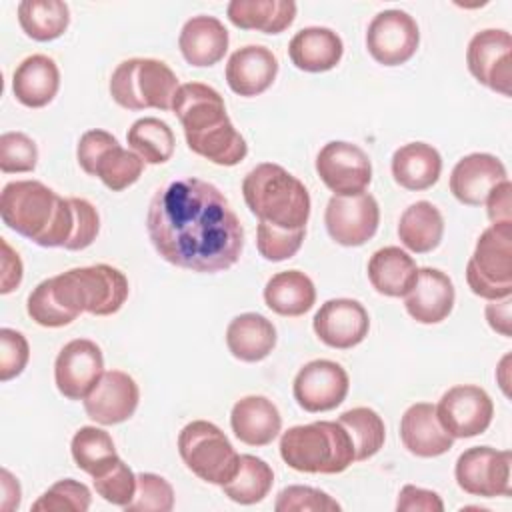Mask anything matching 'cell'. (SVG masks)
I'll list each match as a JSON object with an SVG mask.
<instances>
[{"instance_id":"1","label":"cell","mask_w":512,"mask_h":512,"mask_svg":"<svg viewBox=\"0 0 512 512\" xmlns=\"http://www.w3.org/2000/svg\"><path fill=\"white\" fill-rule=\"evenodd\" d=\"M146 230L170 264L214 274L232 268L244 248V228L226 196L200 178H180L156 190Z\"/></svg>"},{"instance_id":"46","label":"cell","mask_w":512,"mask_h":512,"mask_svg":"<svg viewBox=\"0 0 512 512\" xmlns=\"http://www.w3.org/2000/svg\"><path fill=\"white\" fill-rule=\"evenodd\" d=\"M342 506L324 490L312 486H288L280 490L276 512H338Z\"/></svg>"},{"instance_id":"11","label":"cell","mask_w":512,"mask_h":512,"mask_svg":"<svg viewBox=\"0 0 512 512\" xmlns=\"http://www.w3.org/2000/svg\"><path fill=\"white\" fill-rule=\"evenodd\" d=\"M510 462L512 454L508 450L472 446L458 456L454 476L466 494L482 498L510 496Z\"/></svg>"},{"instance_id":"21","label":"cell","mask_w":512,"mask_h":512,"mask_svg":"<svg viewBox=\"0 0 512 512\" xmlns=\"http://www.w3.org/2000/svg\"><path fill=\"white\" fill-rule=\"evenodd\" d=\"M454 284L438 268H418V276L404 296L406 312L420 324H438L454 308Z\"/></svg>"},{"instance_id":"20","label":"cell","mask_w":512,"mask_h":512,"mask_svg":"<svg viewBox=\"0 0 512 512\" xmlns=\"http://www.w3.org/2000/svg\"><path fill=\"white\" fill-rule=\"evenodd\" d=\"M312 326L320 342L336 350H348L368 336L370 318L358 300L332 298L314 314Z\"/></svg>"},{"instance_id":"44","label":"cell","mask_w":512,"mask_h":512,"mask_svg":"<svg viewBox=\"0 0 512 512\" xmlns=\"http://www.w3.org/2000/svg\"><path fill=\"white\" fill-rule=\"evenodd\" d=\"M26 310H28V316L44 326V328H62L70 322H74L78 316L68 312L66 308H62L58 304V300L54 298V292H52V282L50 278L48 280H42L28 296V302H26Z\"/></svg>"},{"instance_id":"25","label":"cell","mask_w":512,"mask_h":512,"mask_svg":"<svg viewBox=\"0 0 512 512\" xmlns=\"http://www.w3.org/2000/svg\"><path fill=\"white\" fill-rule=\"evenodd\" d=\"M234 436L248 446H268L282 428V416L266 396H244L230 412Z\"/></svg>"},{"instance_id":"2","label":"cell","mask_w":512,"mask_h":512,"mask_svg":"<svg viewBox=\"0 0 512 512\" xmlns=\"http://www.w3.org/2000/svg\"><path fill=\"white\" fill-rule=\"evenodd\" d=\"M172 110L194 154L218 166H236L246 158V140L230 122L224 98L212 86L202 82L178 86Z\"/></svg>"},{"instance_id":"43","label":"cell","mask_w":512,"mask_h":512,"mask_svg":"<svg viewBox=\"0 0 512 512\" xmlns=\"http://www.w3.org/2000/svg\"><path fill=\"white\" fill-rule=\"evenodd\" d=\"M92 494L86 484L64 478L52 484L34 504L32 510H46V512H62V510H74V512H86L90 508Z\"/></svg>"},{"instance_id":"10","label":"cell","mask_w":512,"mask_h":512,"mask_svg":"<svg viewBox=\"0 0 512 512\" xmlns=\"http://www.w3.org/2000/svg\"><path fill=\"white\" fill-rule=\"evenodd\" d=\"M76 158L88 176H98L112 192L132 186L144 170V160L136 152L122 148L110 132L98 128L80 136Z\"/></svg>"},{"instance_id":"3","label":"cell","mask_w":512,"mask_h":512,"mask_svg":"<svg viewBox=\"0 0 512 512\" xmlns=\"http://www.w3.org/2000/svg\"><path fill=\"white\" fill-rule=\"evenodd\" d=\"M0 216L10 230L42 248H66L74 236L76 214L70 198L38 180L8 182L0 194Z\"/></svg>"},{"instance_id":"51","label":"cell","mask_w":512,"mask_h":512,"mask_svg":"<svg viewBox=\"0 0 512 512\" xmlns=\"http://www.w3.org/2000/svg\"><path fill=\"white\" fill-rule=\"evenodd\" d=\"M2 284H0V292L8 294L14 288L20 286L22 282V260L18 256V252L12 250V246L2 238Z\"/></svg>"},{"instance_id":"5","label":"cell","mask_w":512,"mask_h":512,"mask_svg":"<svg viewBox=\"0 0 512 512\" xmlns=\"http://www.w3.org/2000/svg\"><path fill=\"white\" fill-rule=\"evenodd\" d=\"M280 456L292 470L306 474H340L356 462L354 444L338 420L288 428L280 438Z\"/></svg>"},{"instance_id":"29","label":"cell","mask_w":512,"mask_h":512,"mask_svg":"<svg viewBox=\"0 0 512 512\" xmlns=\"http://www.w3.org/2000/svg\"><path fill=\"white\" fill-rule=\"evenodd\" d=\"M442 172L440 152L426 142H408L392 154V176L406 190L432 188Z\"/></svg>"},{"instance_id":"42","label":"cell","mask_w":512,"mask_h":512,"mask_svg":"<svg viewBox=\"0 0 512 512\" xmlns=\"http://www.w3.org/2000/svg\"><path fill=\"white\" fill-rule=\"evenodd\" d=\"M174 508V490L170 482L158 474L142 472L136 476V494L126 512H170Z\"/></svg>"},{"instance_id":"19","label":"cell","mask_w":512,"mask_h":512,"mask_svg":"<svg viewBox=\"0 0 512 512\" xmlns=\"http://www.w3.org/2000/svg\"><path fill=\"white\" fill-rule=\"evenodd\" d=\"M140 390L136 380L122 370H106L82 400L90 420L102 426L126 422L138 408Z\"/></svg>"},{"instance_id":"32","label":"cell","mask_w":512,"mask_h":512,"mask_svg":"<svg viewBox=\"0 0 512 512\" xmlns=\"http://www.w3.org/2000/svg\"><path fill=\"white\" fill-rule=\"evenodd\" d=\"M228 20L242 30H258L264 34L284 32L296 18V2L292 0H232L228 4Z\"/></svg>"},{"instance_id":"8","label":"cell","mask_w":512,"mask_h":512,"mask_svg":"<svg viewBox=\"0 0 512 512\" xmlns=\"http://www.w3.org/2000/svg\"><path fill=\"white\" fill-rule=\"evenodd\" d=\"M470 290L486 300H502L512 294V222L486 228L466 264Z\"/></svg>"},{"instance_id":"13","label":"cell","mask_w":512,"mask_h":512,"mask_svg":"<svg viewBox=\"0 0 512 512\" xmlns=\"http://www.w3.org/2000/svg\"><path fill=\"white\" fill-rule=\"evenodd\" d=\"M466 64L470 74L486 88L510 96L512 84V36L500 28L476 32L468 42Z\"/></svg>"},{"instance_id":"6","label":"cell","mask_w":512,"mask_h":512,"mask_svg":"<svg viewBox=\"0 0 512 512\" xmlns=\"http://www.w3.org/2000/svg\"><path fill=\"white\" fill-rule=\"evenodd\" d=\"M50 282L58 304L76 316L82 312L94 316L116 314L128 298L126 276L110 264L70 268L50 278Z\"/></svg>"},{"instance_id":"45","label":"cell","mask_w":512,"mask_h":512,"mask_svg":"<svg viewBox=\"0 0 512 512\" xmlns=\"http://www.w3.org/2000/svg\"><path fill=\"white\" fill-rule=\"evenodd\" d=\"M38 162L36 142L24 132H4L0 136V170L4 174L32 172Z\"/></svg>"},{"instance_id":"24","label":"cell","mask_w":512,"mask_h":512,"mask_svg":"<svg viewBox=\"0 0 512 512\" xmlns=\"http://www.w3.org/2000/svg\"><path fill=\"white\" fill-rule=\"evenodd\" d=\"M400 440L404 448L418 458L442 456L454 444V438L436 416V406L430 402H416L402 414Z\"/></svg>"},{"instance_id":"9","label":"cell","mask_w":512,"mask_h":512,"mask_svg":"<svg viewBox=\"0 0 512 512\" xmlns=\"http://www.w3.org/2000/svg\"><path fill=\"white\" fill-rule=\"evenodd\" d=\"M178 452L186 468L208 484L224 486L238 470L240 454L226 434L208 420H194L180 430Z\"/></svg>"},{"instance_id":"26","label":"cell","mask_w":512,"mask_h":512,"mask_svg":"<svg viewBox=\"0 0 512 512\" xmlns=\"http://www.w3.org/2000/svg\"><path fill=\"white\" fill-rule=\"evenodd\" d=\"M178 48L188 64L214 66L228 50V30L214 16H192L180 30Z\"/></svg>"},{"instance_id":"35","label":"cell","mask_w":512,"mask_h":512,"mask_svg":"<svg viewBox=\"0 0 512 512\" xmlns=\"http://www.w3.org/2000/svg\"><path fill=\"white\" fill-rule=\"evenodd\" d=\"M18 22L28 38L50 42L66 32L70 8L60 0H24L18 4Z\"/></svg>"},{"instance_id":"31","label":"cell","mask_w":512,"mask_h":512,"mask_svg":"<svg viewBox=\"0 0 512 512\" xmlns=\"http://www.w3.org/2000/svg\"><path fill=\"white\" fill-rule=\"evenodd\" d=\"M418 276L414 258L398 246H384L368 260V280L378 294L400 298L406 296Z\"/></svg>"},{"instance_id":"7","label":"cell","mask_w":512,"mask_h":512,"mask_svg":"<svg viewBox=\"0 0 512 512\" xmlns=\"http://www.w3.org/2000/svg\"><path fill=\"white\" fill-rule=\"evenodd\" d=\"M178 78L156 58H128L110 76V96L126 110H172Z\"/></svg>"},{"instance_id":"14","label":"cell","mask_w":512,"mask_h":512,"mask_svg":"<svg viewBox=\"0 0 512 512\" xmlns=\"http://www.w3.org/2000/svg\"><path fill=\"white\" fill-rule=\"evenodd\" d=\"M436 416L452 438H472L488 430L494 404L484 388L458 384L442 394Z\"/></svg>"},{"instance_id":"53","label":"cell","mask_w":512,"mask_h":512,"mask_svg":"<svg viewBox=\"0 0 512 512\" xmlns=\"http://www.w3.org/2000/svg\"><path fill=\"white\" fill-rule=\"evenodd\" d=\"M20 506V484L18 480L4 468L2 470V508L14 510Z\"/></svg>"},{"instance_id":"22","label":"cell","mask_w":512,"mask_h":512,"mask_svg":"<svg viewBox=\"0 0 512 512\" xmlns=\"http://www.w3.org/2000/svg\"><path fill=\"white\" fill-rule=\"evenodd\" d=\"M504 164L486 152H474L456 162L450 174V192L466 206H482L490 190L506 180Z\"/></svg>"},{"instance_id":"47","label":"cell","mask_w":512,"mask_h":512,"mask_svg":"<svg viewBox=\"0 0 512 512\" xmlns=\"http://www.w3.org/2000/svg\"><path fill=\"white\" fill-rule=\"evenodd\" d=\"M30 358V346L24 334L2 328L0 330V380L8 382L22 374Z\"/></svg>"},{"instance_id":"48","label":"cell","mask_w":512,"mask_h":512,"mask_svg":"<svg viewBox=\"0 0 512 512\" xmlns=\"http://www.w3.org/2000/svg\"><path fill=\"white\" fill-rule=\"evenodd\" d=\"M76 214V226H74V236L66 244V250H84L88 248L98 232H100V216L98 210L84 198H70Z\"/></svg>"},{"instance_id":"41","label":"cell","mask_w":512,"mask_h":512,"mask_svg":"<svg viewBox=\"0 0 512 512\" xmlns=\"http://www.w3.org/2000/svg\"><path fill=\"white\" fill-rule=\"evenodd\" d=\"M304 236L306 228L286 230L260 220L256 228V248L262 258L270 262H282L292 258L300 250Z\"/></svg>"},{"instance_id":"17","label":"cell","mask_w":512,"mask_h":512,"mask_svg":"<svg viewBox=\"0 0 512 512\" xmlns=\"http://www.w3.org/2000/svg\"><path fill=\"white\" fill-rule=\"evenodd\" d=\"M102 374V350L88 338H76L64 344L54 362L56 388L68 400H84Z\"/></svg>"},{"instance_id":"37","label":"cell","mask_w":512,"mask_h":512,"mask_svg":"<svg viewBox=\"0 0 512 512\" xmlns=\"http://www.w3.org/2000/svg\"><path fill=\"white\" fill-rule=\"evenodd\" d=\"M128 146L136 152L146 164H164L174 154V132L172 128L154 116L138 118L126 134Z\"/></svg>"},{"instance_id":"18","label":"cell","mask_w":512,"mask_h":512,"mask_svg":"<svg viewBox=\"0 0 512 512\" xmlns=\"http://www.w3.org/2000/svg\"><path fill=\"white\" fill-rule=\"evenodd\" d=\"M346 370L332 360H312L304 364L292 384L298 406L306 412H328L340 406L348 394Z\"/></svg>"},{"instance_id":"52","label":"cell","mask_w":512,"mask_h":512,"mask_svg":"<svg viewBox=\"0 0 512 512\" xmlns=\"http://www.w3.org/2000/svg\"><path fill=\"white\" fill-rule=\"evenodd\" d=\"M486 320L490 324V328L506 338H510L512 328H510V296L502 298V300H490V304L486 306Z\"/></svg>"},{"instance_id":"23","label":"cell","mask_w":512,"mask_h":512,"mask_svg":"<svg viewBox=\"0 0 512 512\" xmlns=\"http://www.w3.org/2000/svg\"><path fill=\"white\" fill-rule=\"evenodd\" d=\"M278 74V60L266 46L248 44L238 48L226 64V82L238 96H258L266 92Z\"/></svg>"},{"instance_id":"40","label":"cell","mask_w":512,"mask_h":512,"mask_svg":"<svg viewBox=\"0 0 512 512\" xmlns=\"http://www.w3.org/2000/svg\"><path fill=\"white\" fill-rule=\"evenodd\" d=\"M92 482L98 496L120 508L128 506L136 494V474L120 456L112 458L104 468H100L92 476Z\"/></svg>"},{"instance_id":"49","label":"cell","mask_w":512,"mask_h":512,"mask_svg":"<svg viewBox=\"0 0 512 512\" xmlns=\"http://www.w3.org/2000/svg\"><path fill=\"white\" fill-rule=\"evenodd\" d=\"M396 510L398 512H414V510L442 512L444 510V502L432 490H424V488H418L414 484H406V486H402V490L398 494Z\"/></svg>"},{"instance_id":"34","label":"cell","mask_w":512,"mask_h":512,"mask_svg":"<svg viewBox=\"0 0 512 512\" xmlns=\"http://www.w3.org/2000/svg\"><path fill=\"white\" fill-rule=\"evenodd\" d=\"M442 236L444 218L432 202L418 200L402 212L398 222V238L410 252L428 254L438 248Z\"/></svg>"},{"instance_id":"16","label":"cell","mask_w":512,"mask_h":512,"mask_svg":"<svg viewBox=\"0 0 512 512\" xmlns=\"http://www.w3.org/2000/svg\"><path fill=\"white\" fill-rule=\"evenodd\" d=\"M324 224L330 238L340 246H362L378 230L380 208L372 194L332 196L326 204Z\"/></svg>"},{"instance_id":"30","label":"cell","mask_w":512,"mask_h":512,"mask_svg":"<svg viewBox=\"0 0 512 512\" xmlns=\"http://www.w3.org/2000/svg\"><path fill=\"white\" fill-rule=\"evenodd\" d=\"M226 346L230 354L242 362H260L276 346V328L266 316L244 312L230 320Z\"/></svg>"},{"instance_id":"38","label":"cell","mask_w":512,"mask_h":512,"mask_svg":"<svg viewBox=\"0 0 512 512\" xmlns=\"http://www.w3.org/2000/svg\"><path fill=\"white\" fill-rule=\"evenodd\" d=\"M338 422L344 426V430L348 432L354 444L356 462L372 458L384 446L386 428H384V420L376 410L366 406L350 408L340 414Z\"/></svg>"},{"instance_id":"39","label":"cell","mask_w":512,"mask_h":512,"mask_svg":"<svg viewBox=\"0 0 512 512\" xmlns=\"http://www.w3.org/2000/svg\"><path fill=\"white\" fill-rule=\"evenodd\" d=\"M70 450L76 466L90 476H94L100 468L118 456L112 436L96 426H82L74 434Z\"/></svg>"},{"instance_id":"28","label":"cell","mask_w":512,"mask_h":512,"mask_svg":"<svg viewBox=\"0 0 512 512\" xmlns=\"http://www.w3.org/2000/svg\"><path fill=\"white\" fill-rule=\"evenodd\" d=\"M344 54L342 38L324 26H310L296 32L288 44V56L298 70L326 72L332 70Z\"/></svg>"},{"instance_id":"15","label":"cell","mask_w":512,"mask_h":512,"mask_svg":"<svg viewBox=\"0 0 512 512\" xmlns=\"http://www.w3.org/2000/svg\"><path fill=\"white\" fill-rule=\"evenodd\" d=\"M420 44L416 20L404 10L378 12L366 30V48L370 56L384 66L408 62Z\"/></svg>"},{"instance_id":"4","label":"cell","mask_w":512,"mask_h":512,"mask_svg":"<svg viewBox=\"0 0 512 512\" xmlns=\"http://www.w3.org/2000/svg\"><path fill=\"white\" fill-rule=\"evenodd\" d=\"M244 202L258 220L286 230L306 228L310 194L286 168L272 162L254 166L242 180Z\"/></svg>"},{"instance_id":"33","label":"cell","mask_w":512,"mask_h":512,"mask_svg":"<svg viewBox=\"0 0 512 512\" xmlns=\"http://www.w3.org/2000/svg\"><path fill=\"white\" fill-rule=\"evenodd\" d=\"M266 306L280 316H302L316 302V288L310 276L300 270L274 274L264 286Z\"/></svg>"},{"instance_id":"36","label":"cell","mask_w":512,"mask_h":512,"mask_svg":"<svg viewBox=\"0 0 512 512\" xmlns=\"http://www.w3.org/2000/svg\"><path fill=\"white\" fill-rule=\"evenodd\" d=\"M274 484V472L270 464L252 454H242L238 460V470L230 482L222 486L224 494L236 504H256L262 502Z\"/></svg>"},{"instance_id":"27","label":"cell","mask_w":512,"mask_h":512,"mask_svg":"<svg viewBox=\"0 0 512 512\" xmlns=\"http://www.w3.org/2000/svg\"><path fill=\"white\" fill-rule=\"evenodd\" d=\"M60 88L56 62L44 54L24 58L12 76V92L26 108H42L54 100Z\"/></svg>"},{"instance_id":"50","label":"cell","mask_w":512,"mask_h":512,"mask_svg":"<svg viewBox=\"0 0 512 512\" xmlns=\"http://www.w3.org/2000/svg\"><path fill=\"white\" fill-rule=\"evenodd\" d=\"M512 184L510 180H502L496 184L490 194L486 196V212L492 224H502V222H512Z\"/></svg>"},{"instance_id":"12","label":"cell","mask_w":512,"mask_h":512,"mask_svg":"<svg viewBox=\"0 0 512 512\" xmlns=\"http://www.w3.org/2000/svg\"><path fill=\"white\" fill-rule=\"evenodd\" d=\"M316 172L334 196L362 194L372 180L368 154L360 146L344 140H334L320 148Z\"/></svg>"}]
</instances>
